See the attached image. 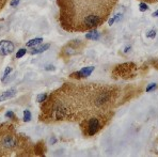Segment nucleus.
Wrapping results in <instances>:
<instances>
[{"label": "nucleus", "instance_id": "obj_1", "mask_svg": "<svg viewBox=\"0 0 158 157\" xmlns=\"http://www.w3.org/2000/svg\"><path fill=\"white\" fill-rule=\"evenodd\" d=\"M140 87L105 84L64 82L42 103L39 120L45 124L80 122L89 118L114 112L136 97Z\"/></svg>", "mask_w": 158, "mask_h": 157}, {"label": "nucleus", "instance_id": "obj_2", "mask_svg": "<svg viewBox=\"0 0 158 157\" xmlns=\"http://www.w3.org/2000/svg\"><path fill=\"white\" fill-rule=\"evenodd\" d=\"M60 27L69 33L88 32L104 25L118 0H56Z\"/></svg>", "mask_w": 158, "mask_h": 157}, {"label": "nucleus", "instance_id": "obj_3", "mask_svg": "<svg viewBox=\"0 0 158 157\" xmlns=\"http://www.w3.org/2000/svg\"><path fill=\"white\" fill-rule=\"evenodd\" d=\"M35 144L17 131L12 122L0 124V157L35 156Z\"/></svg>", "mask_w": 158, "mask_h": 157}, {"label": "nucleus", "instance_id": "obj_4", "mask_svg": "<svg viewBox=\"0 0 158 157\" xmlns=\"http://www.w3.org/2000/svg\"><path fill=\"white\" fill-rule=\"evenodd\" d=\"M113 115H114V112H108V114L95 115V117L80 121L79 122V127H80L82 135L85 137L95 136L110 123Z\"/></svg>", "mask_w": 158, "mask_h": 157}, {"label": "nucleus", "instance_id": "obj_5", "mask_svg": "<svg viewBox=\"0 0 158 157\" xmlns=\"http://www.w3.org/2000/svg\"><path fill=\"white\" fill-rule=\"evenodd\" d=\"M136 70L137 68L134 63H124V64H121V65H118L113 70L112 74L115 79H118V78L128 79L129 77H134Z\"/></svg>", "mask_w": 158, "mask_h": 157}, {"label": "nucleus", "instance_id": "obj_6", "mask_svg": "<svg viewBox=\"0 0 158 157\" xmlns=\"http://www.w3.org/2000/svg\"><path fill=\"white\" fill-rule=\"evenodd\" d=\"M85 46V44L81 42V40H74V41H72V42H69V44H66V45L62 48L61 56L64 58H69V57L74 56V55H78L82 52Z\"/></svg>", "mask_w": 158, "mask_h": 157}, {"label": "nucleus", "instance_id": "obj_7", "mask_svg": "<svg viewBox=\"0 0 158 157\" xmlns=\"http://www.w3.org/2000/svg\"><path fill=\"white\" fill-rule=\"evenodd\" d=\"M14 52V44L10 41L0 42V56H8Z\"/></svg>", "mask_w": 158, "mask_h": 157}, {"label": "nucleus", "instance_id": "obj_8", "mask_svg": "<svg viewBox=\"0 0 158 157\" xmlns=\"http://www.w3.org/2000/svg\"><path fill=\"white\" fill-rule=\"evenodd\" d=\"M94 66H89V68H83L82 70H80L79 72H76V73H73L72 75H69L72 78L74 79H82V78H85L94 71Z\"/></svg>", "mask_w": 158, "mask_h": 157}, {"label": "nucleus", "instance_id": "obj_9", "mask_svg": "<svg viewBox=\"0 0 158 157\" xmlns=\"http://www.w3.org/2000/svg\"><path fill=\"white\" fill-rule=\"evenodd\" d=\"M16 95V89H10L8 91L3 92V93L0 95V101H3L9 98H12Z\"/></svg>", "mask_w": 158, "mask_h": 157}, {"label": "nucleus", "instance_id": "obj_10", "mask_svg": "<svg viewBox=\"0 0 158 157\" xmlns=\"http://www.w3.org/2000/svg\"><path fill=\"white\" fill-rule=\"evenodd\" d=\"M49 46H50V44H46V45L40 46V47H38V46H34L33 50H31L30 54L35 55V54H40V52H45V50H47L48 48H49Z\"/></svg>", "mask_w": 158, "mask_h": 157}, {"label": "nucleus", "instance_id": "obj_11", "mask_svg": "<svg viewBox=\"0 0 158 157\" xmlns=\"http://www.w3.org/2000/svg\"><path fill=\"white\" fill-rule=\"evenodd\" d=\"M42 41H43V39H33V40L29 41V42L27 43V46L28 47H34V46H38L39 44L42 43Z\"/></svg>", "mask_w": 158, "mask_h": 157}, {"label": "nucleus", "instance_id": "obj_12", "mask_svg": "<svg viewBox=\"0 0 158 157\" xmlns=\"http://www.w3.org/2000/svg\"><path fill=\"white\" fill-rule=\"evenodd\" d=\"M31 120V112L29 110H25L24 111V121L25 122H30Z\"/></svg>", "mask_w": 158, "mask_h": 157}, {"label": "nucleus", "instance_id": "obj_13", "mask_svg": "<svg viewBox=\"0 0 158 157\" xmlns=\"http://www.w3.org/2000/svg\"><path fill=\"white\" fill-rule=\"evenodd\" d=\"M11 0H0V13L3 11V9L6 6V4L10 2Z\"/></svg>", "mask_w": 158, "mask_h": 157}, {"label": "nucleus", "instance_id": "obj_14", "mask_svg": "<svg viewBox=\"0 0 158 157\" xmlns=\"http://www.w3.org/2000/svg\"><path fill=\"white\" fill-rule=\"evenodd\" d=\"M26 52H27V50L25 49V48H22V49L18 50V52L16 54V58H17V59H19V58H22L23 56H25V55H26Z\"/></svg>", "mask_w": 158, "mask_h": 157}, {"label": "nucleus", "instance_id": "obj_15", "mask_svg": "<svg viewBox=\"0 0 158 157\" xmlns=\"http://www.w3.org/2000/svg\"><path fill=\"white\" fill-rule=\"evenodd\" d=\"M46 97H47V94H40V95L38 96V101L39 103H43L44 101L46 100Z\"/></svg>", "mask_w": 158, "mask_h": 157}, {"label": "nucleus", "instance_id": "obj_16", "mask_svg": "<svg viewBox=\"0 0 158 157\" xmlns=\"http://www.w3.org/2000/svg\"><path fill=\"white\" fill-rule=\"evenodd\" d=\"M11 71H12V68H6V72H4V75H3V77L1 78V80H2V81H4V79H6V78L8 77V76H9V74L11 73Z\"/></svg>", "mask_w": 158, "mask_h": 157}, {"label": "nucleus", "instance_id": "obj_17", "mask_svg": "<svg viewBox=\"0 0 158 157\" xmlns=\"http://www.w3.org/2000/svg\"><path fill=\"white\" fill-rule=\"evenodd\" d=\"M138 1L143 2V3H148V4L158 3V0H138Z\"/></svg>", "mask_w": 158, "mask_h": 157}, {"label": "nucleus", "instance_id": "obj_18", "mask_svg": "<svg viewBox=\"0 0 158 157\" xmlns=\"http://www.w3.org/2000/svg\"><path fill=\"white\" fill-rule=\"evenodd\" d=\"M6 118H10V119L11 120H16L15 119V114H14V112L13 111H8V112H6Z\"/></svg>", "mask_w": 158, "mask_h": 157}, {"label": "nucleus", "instance_id": "obj_19", "mask_svg": "<svg viewBox=\"0 0 158 157\" xmlns=\"http://www.w3.org/2000/svg\"><path fill=\"white\" fill-rule=\"evenodd\" d=\"M18 2H19V0H11L10 1V4L12 6H15L16 4H18Z\"/></svg>", "mask_w": 158, "mask_h": 157}]
</instances>
